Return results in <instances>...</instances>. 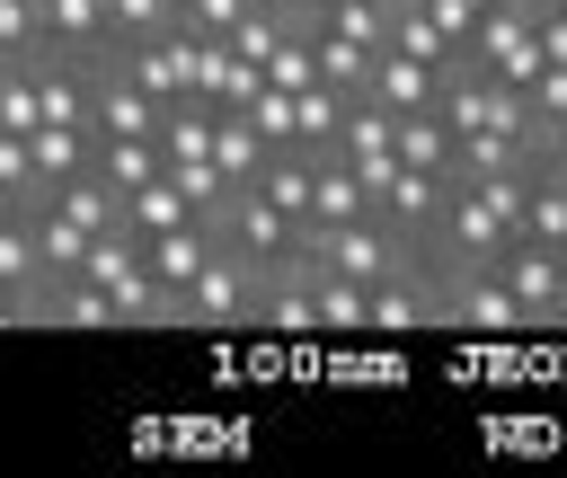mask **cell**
<instances>
[{
	"label": "cell",
	"instance_id": "1",
	"mask_svg": "<svg viewBox=\"0 0 567 478\" xmlns=\"http://www.w3.org/2000/svg\"><path fill=\"white\" fill-rule=\"evenodd\" d=\"M487 274L514 292L523 328H558V319H567V248H540V239H505Z\"/></svg>",
	"mask_w": 567,
	"mask_h": 478
},
{
	"label": "cell",
	"instance_id": "2",
	"mask_svg": "<svg viewBox=\"0 0 567 478\" xmlns=\"http://www.w3.org/2000/svg\"><path fill=\"white\" fill-rule=\"evenodd\" d=\"M257 310V274L230 257V248H213L186 283H177V328H230V319H248Z\"/></svg>",
	"mask_w": 567,
	"mask_h": 478
},
{
	"label": "cell",
	"instance_id": "3",
	"mask_svg": "<svg viewBox=\"0 0 567 478\" xmlns=\"http://www.w3.org/2000/svg\"><path fill=\"white\" fill-rule=\"evenodd\" d=\"M186 62H195V35L186 27H159V35H133V44H115V71L151 97V106H168V97H186Z\"/></svg>",
	"mask_w": 567,
	"mask_h": 478
},
{
	"label": "cell",
	"instance_id": "4",
	"mask_svg": "<svg viewBox=\"0 0 567 478\" xmlns=\"http://www.w3.org/2000/svg\"><path fill=\"white\" fill-rule=\"evenodd\" d=\"M443 186H452V177H434V168H399V159H390V177L372 186V212H381L399 239H425L434 212H443Z\"/></svg>",
	"mask_w": 567,
	"mask_h": 478
},
{
	"label": "cell",
	"instance_id": "5",
	"mask_svg": "<svg viewBox=\"0 0 567 478\" xmlns=\"http://www.w3.org/2000/svg\"><path fill=\"white\" fill-rule=\"evenodd\" d=\"M434 62H416V53H399V44H381L372 53V71H363V97L372 106H390V115H416V106H434Z\"/></svg>",
	"mask_w": 567,
	"mask_h": 478
},
{
	"label": "cell",
	"instance_id": "6",
	"mask_svg": "<svg viewBox=\"0 0 567 478\" xmlns=\"http://www.w3.org/2000/svg\"><path fill=\"white\" fill-rule=\"evenodd\" d=\"M248 195H266L275 212H292V221H301V212H310V150H301V142H275V150L257 159Z\"/></svg>",
	"mask_w": 567,
	"mask_h": 478
},
{
	"label": "cell",
	"instance_id": "7",
	"mask_svg": "<svg viewBox=\"0 0 567 478\" xmlns=\"http://www.w3.org/2000/svg\"><path fill=\"white\" fill-rule=\"evenodd\" d=\"M266 150H275V142H257V124H248L239 106H213V150H204V159L221 168V186H248Z\"/></svg>",
	"mask_w": 567,
	"mask_h": 478
},
{
	"label": "cell",
	"instance_id": "8",
	"mask_svg": "<svg viewBox=\"0 0 567 478\" xmlns=\"http://www.w3.org/2000/svg\"><path fill=\"white\" fill-rule=\"evenodd\" d=\"M27 159H35V195H53L62 177L89 168V133H80V124H35V133H27Z\"/></svg>",
	"mask_w": 567,
	"mask_h": 478
},
{
	"label": "cell",
	"instance_id": "9",
	"mask_svg": "<svg viewBox=\"0 0 567 478\" xmlns=\"http://www.w3.org/2000/svg\"><path fill=\"white\" fill-rule=\"evenodd\" d=\"M390 159L399 168H452V133L434 124V106H416V115H390Z\"/></svg>",
	"mask_w": 567,
	"mask_h": 478
},
{
	"label": "cell",
	"instance_id": "10",
	"mask_svg": "<svg viewBox=\"0 0 567 478\" xmlns=\"http://www.w3.org/2000/svg\"><path fill=\"white\" fill-rule=\"evenodd\" d=\"M89 177H106L115 195H133L142 177H159V142H115V133H89Z\"/></svg>",
	"mask_w": 567,
	"mask_h": 478
},
{
	"label": "cell",
	"instance_id": "11",
	"mask_svg": "<svg viewBox=\"0 0 567 478\" xmlns=\"http://www.w3.org/2000/svg\"><path fill=\"white\" fill-rule=\"evenodd\" d=\"M363 71H372V53H363V44H346V35H328V27H310V80H328L337 97H363Z\"/></svg>",
	"mask_w": 567,
	"mask_h": 478
},
{
	"label": "cell",
	"instance_id": "12",
	"mask_svg": "<svg viewBox=\"0 0 567 478\" xmlns=\"http://www.w3.org/2000/svg\"><path fill=\"white\" fill-rule=\"evenodd\" d=\"M337 115H346V97H337L328 80H301V89H292V142H301V150H328V142H337Z\"/></svg>",
	"mask_w": 567,
	"mask_h": 478
},
{
	"label": "cell",
	"instance_id": "13",
	"mask_svg": "<svg viewBox=\"0 0 567 478\" xmlns=\"http://www.w3.org/2000/svg\"><path fill=\"white\" fill-rule=\"evenodd\" d=\"M124 221L151 239V230H177V221H195V204H186V195L168 186V168H159V177H142V186L124 195Z\"/></svg>",
	"mask_w": 567,
	"mask_h": 478
},
{
	"label": "cell",
	"instance_id": "14",
	"mask_svg": "<svg viewBox=\"0 0 567 478\" xmlns=\"http://www.w3.org/2000/svg\"><path fill=\"white\" fill-rule=\"evenodd\" d=\"M390 44H399V53H416V62H434V71L461 53V44H452V35H443V27H434L416 0H399V9H390Z\"/></svg>",
	"mask_w": 567,
	"mask_h": 478
},
{
	"label": "cell",
	"instance_id": "15",
	"mask_svg": "<svg viewBox=\"0 0 567 478\" xmlns=\"http://www.w3.org/2000/svg\"><path fill=\"white\" fill-rule=\"evenodd\" d=\"M0 62H44V9L35 0H0Z\"/></svg>",
	"mask_w": 567,
	"mask_h": 478
},
{
	"label": "cell",
	"instance_id": "16",
	"mask_svg": "<svg viewBox=\"0 0 567 478\" xmlns=\"http://www.w3.org/2000/svg\"><path fill=\"white\" fill-rule=\"evenodd\" d=\"M35 62H9L0 71V133H35Z\"/></svg>",
	"mask_w": 567,
	"mask_h": 478
},
{
	"label": "cell",
	"instance_id": "17",
	"mask_svg": "<svg viewBox=\"0 0 567 478\" xmlns=\"http://www.w3.org/2000/svg\"><path fill=\"white\" fill-rule=\"evenodd\" d=\"M159 27H177V0H106V35H115V44L159 35Z\"/></svg>",
	"mask_w": 567,
	"mask_h": 478
},
{
	"label": "cell",
	"instance_id": "18",
	"mask_svg": "<svg viewBox=\"0 0 567 478\" xmlns=\"http://www.w3.org/2000/svg\"><path fill=\"white\" fill-rule=\"evenodd\" d=\"M0 186H9V204L18 212H35L44 195H35V159H27V133H0Z\"/></svg>",
	"mask_w": 567,
	"mask_h": 478
},
{
	"label": "cell",
	"instance_id": "19",
	"mask_svg": "<svg viewBox=\"0 0 567 478\" xmlns=\"http://www.w3.org/2000/svg\"><path fill=\"white\" fill-rule=\"evenodd\" d=\"M266 9H284V18H292V27H301V0H266Z\"/></svg>",
	"mask_w": 567,
	"mask_h": 478
},
{
	"label": "cell",
	"instance_id": "20",
	"mask_svg": "<svg viewBox=\"0 0 567 478\" xmlns=\"http://www.w3.org/2000/svg\"><path fill=\"white\" fill-rule=\"evenodd\" d=\"M0 71H9V62H0Z\"/></svg>",
	"mask_w": 567,
	"mask_h": 478
}]
</instances>
